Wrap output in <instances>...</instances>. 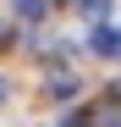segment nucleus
<instances>
[{"label":"nucleus","instance_id":"1","mask_svg":"<svg viewBox=\"0 0 121 127\" xmlns=\"http://www.w3.org/2000/svg\"><path fill=\"white\" fill-rule=\"evenodd\" d=\"M88 50H94V55H121V28L99 22V28L88 33Z\"/></svg>","mask_w":121,"mask_h":127},{"label":"nucleus","instance_id":"2","mask_svg":"<svg viewBox=\"0 0 121 127\" xmlns=\"http://www.w3.org/2000/svg\"><path fill=\"white\" fill-rule=\"evenodd\" d=\"M17 6V17H22V22H39V17L50 11V0H11Z\"/></svg>","mask_w":121,"mask_h":127},{"label":"nucleus","instance_id":"3","mask_svg":"<svg viewBox=\"0 0 121 127\" xmlns=\"http://www.w3.org/2000/svg\"><path fill=\"white\" fill-rule=\"evenodd\" d=\"M50 94H55V99H72V94H77V77H72V72H55V77H50Z\"/></svg>","mask_w":121,"mask_h":127},{"label":"nucleus","instance_id":"4","mask_svg":"<svg viewBox=\"0 0 121 127\" xmlns=\"http://www.w3.org/2000/svg\"><path fill=\"white\" fill-rule=\"evenodd\" d=\"M94 122H99V127H121V116H116V111H99Z\"/></svg>","mask_w":121,"mask_h":127},{"label":"nucleus","instance_id":"5","mask_svg":"<svg viewBox=\"0 0 121 127\" xmlns=\"http://www.w3.org/2000/svg\"><path fill=\"white\" fill-rule=\"evenodd\" d=\"M77 6H83L88 17H99V11H105V0H77Z\"/></svg>","mask_w":121,"mask_h":127},{"label":"nucleus","instance_id":"6","mask_svg":"<svg viewBox=\"0 0 121 127\" xmlns=\"http://www.w3.org/2000/svg\"><path fill=\"white\" fill-rule=\"evenodd\" d=\"M6 44H11V28H6V22H0V50H6Z\"/></svg>","mask_w":121,"mask_h":127},{"label":"nucleus","instance_id":"7","mask_svg":"<svg viewBox=\"0 0 121 127\" xmlns=\"http://www.w3.org/2000/svg\"><path fill=\"white\" fill-rule=\"evenodd\" d=\"M6 99H11V83H6V77H0V105H6Z\"/></svg>","mask_w":121,"mask_h":127}]
</instances>
